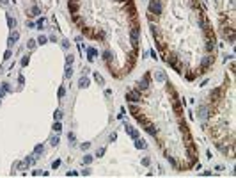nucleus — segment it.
Masks as SVG:
<instances>
[{"instance_id": "nucleus-1", "label": "nucleus", "mask_w": 236, "mask_h": 178, "mask_svg": "<svg viewBox=\"0 0 236 178\" xmlns=\"http://www.w3.org/2000/svg\"><path fill=\"white\" fill-rule=\"evenodd\" d=\"M160 14L162 13V2L160 0H151L149 2V14Z\"/></svg>"}, {"instance_id": "nucleus-2", "label": "nucleus", "mask_w": 236, "mask_h": 178, "mask_svg": "<svg viewBox=\"0 0 236 178\" xmlns=\"http://www.w3.org/2000/svg\"><path fill=\"white\" fill-rule=\"evenodd\" d=\"M126 100H130L131 103H139L142 98H140L139 91H128V93H126Z\"/></svg>"}, {"instance_id": "nucleus-3", "label": "nucleus", "mask_w": 236, "mask_h": 178, "mask_svg": "<svg viewBox=\"0 0 236 178\" xmlns=\"http://www.w3.org/2000/svg\"><path fill=\"white\" fill-rule=\"evenodd\" d=\"M69 11H71V14H77V11H78L77 0H69Z\"/></svg>"}, {"instance_id": "nucleus-4", "label": "nucleus", "mask_w": 236, "mask_h": 178, "mask_svg": "<svg viewBox=\"0 0 236 178\" xmlns=\"http://www.w3.org/2000/svg\"><path fill=\"white\" fill-rule=\"evenodd\" d=\"M146 132H147V134H151V135H155V137H156V128H155V125L147 123V125H146Z\"/></svg>"}, {"instance_id": "nucleus-5", "label": "nucleus", "mask_w": 236, "mask_h": 178, "mask_svg": "<svg viewBox=\"0 0 236 178\" xmlns=\"http://www.w3.org/2000/svg\"><path fill=\"white\" fill-rule=\"evenodd\" d=\"M147 84H149V77L146 75V77H144V78L140 80V82H139V89H146V87H147Z\"/></svg>"}, {"instance_id": "nucleus-6", "label": "nucleus", "mask_w": 236, "mask_h": 178, "mask_svg": "<svg viewBox=\"0 0 236 178\" xmlns=\"http://www.w3.org/2000/svg\"><path fill=\"white\" fill-rule=\"evenodd\" d=\"M126 132L130 134V135H131L133 139H137V137H139V132H137L135 128H131V127H126Z\"/></svg>"}, {"instance_id": "nucleus-7", "label": "nucleus", "mask_w": 236, "mask_h": 178, "mask_svg": "<svg viewBox=\"0 0 236 178\" xmlns=\"http://www.w3.org/2000/svg\"><path fill=\"white\" fill-rule=\"evenodd\" d=\"M135 146L139 148V150H144V148H146V143H144L142 139H139V137H137V139H135Z\"/></svg>"}, {"instance_id": "nucleus-8", "label": "nucleus", "mask_w": 236, "mask_h": 178, "mask_svg": "<svg viewBox=\"0 0 236 178\" xmlns=\"http://www.w3.org/2000/svg\"><path fill=\"white\" fill-rule=\"evenodd\" d=\"M155 78L158 80V82H165V80H167L165 73H162V71H160V73H156V75H155Z\"/></svg>"}, {"instance_id": "nucleus-9", "label": "nucleus", "mask_w": 236, "mask_h": 178, "mask_svg": "<svg viewBox=\"0 0 236 178\" xmlns=\"http://www.w3.org/2000/svg\"><path fill=\"white\" fill-rule=\"evenodd\" d=\"M87 55H89V59H91V61H92V59L98 55V52H96L94 48H87Z\"/></svg>"}, {"instance_id": "nucleus-10", "label": "nucleus", "mask_w": 236, "mask_h": 178, "mask_svg": "<svg viewBox=\"0 0 236 178\" xmlns=\"http://www.w3.org/2000/svg\"><path fill=\"white\" fill-rule=\"evenodd\" d=\"M78 86H80V87H87V86H89V78L82 77V78L78 80Z\"/></svg>"}, {"instance_id": "nucleus-11", "label": "nucleus", "mask_w": 236, "mask_h": 178, "mask_svg": "<svg viewBox=\"0 0 236 178\" xmlns=\"http://www.w3.org/2000/svg\"><path fill=\"white\" fill-rule=\"evenodd\" d=\"M18 38H20V34H18V32H13V34H11V38H9V44H13Z\"/></svg>"}, {"instance_id": "nucleus-12", "label": "nucleus", "mask_w": 236, "mask_h": 178, "mask_svg": "<svg viewBox=\"0 0 236 178\" xmlns=\"http://www.w3.org/2000/svg\"><path fill=\"white\" fill-rule=\"evenodd\" d=\"M213 62V57H208V59H204V62H202V68H208V66Z\"/></svg>"}, {"instance_id": "nucleus-13", "label": "nucleus", "mask_w": 236, "mask_h": 178, "mask_svg": "<svg viewBox=\"0 0 236 178\" xmlns=\"http://www.w3.org/2000/svg\"><path fill=\"white\" fill-rule=\"evenodd\" d=\"M7 25H9L11 29H14V25H16V21L13 20V16H7Z\"/></svg>"}, {"instance_id": "nucleus-14", "label": "nucleus", "mask_w": 236, "mask_h": 178, "mask_svg": "<svg viewBox=\"0 0 236 178\" xmlns=\"http://www.w3.org/2000/svg\"><path fill=\"white\" fill-rule=\"evenodd\" d=\"M43 150H44L43 144H37V146L34 148V153H36V155H39V153H43Z\"/></svg>"}, {"instance_id": "nucleus-15", "label": "nucleus", "mask_w": 236, "mask_h": 178, "mask_svg": "<svg viewBox=\"0 0 236 178\" xmlns=\"http://www.w3.org/2000/svg\"><path fill=\"white\" fill-rule=\"evenodd\" d=\"M30 11H32V16H39V14H41V11H39V7H32V9H30Z\"/></svg>"}, {"instance_id": "nucleus-16", "label": "nucleus", "mask_w": 236, "mask_h": 178, "mask_svg": "<svg viewBox=\"0 0 236 178\" xmlns=\"http://www.w3.org/2000/svg\"><path fill=\"white\" fill-rule=\"evenodd\" d=\"M53 130H55L57 134H59L60 130H62V127H60V123H59V121H55V125H53Z\"/></svg>"}, {"instance_id": "nucleus-17", "label": "nucleus", "mask_w": 236, "mask_h": 178, "mask_svg": "<svg viewBox=\"0 0 236 178\" xmlns=\"http://www.w3.org/2000/svg\"><path fill=\"white\" fill-rule=\"evenodd\" d=\"M94 78L98 80V82H100V84H105V80H103V77L100 75V73H96V75H94Z\"/></svg>"}, {"instance_id": "nucleus-18", "label": "nucleus", "mask_w": 236, "mask_h": 178, "mask_svg": "<svg viewBox=\"0 0 236 178\" xmlns=\"http://www.w3.org/2000/svg\"><path fill=\"white\" fill-rule=\"evenodd\" d=\"M36 43H37L36 39H28V43H27V46H28V48H34V46H36Z\"/></svg>"}, {"instance_id": "nucleus-19", "label": "nucleus", "mask_w": 236, "mask_h": 178, "mask_svg": "<svg viewBox=\"0 0 236 178\" xmlns=\"http://www.w3.org/2000/svg\"><path fill=\"white\" fill-rule=\"evenodd\" d=\"M50 143H52V146H57V144H59V135H57V137H52Z\"/></svg>"}, {"instance_id": "nucleus-20", "label": "nucleus", "mask_w": 236, "mask_h": 178, "mask_svg": "<svg viewBox=\"0 0 236 178\" xmlns=\"http://www.w3.org/2000/svg\"><path fill=\"white\" fill-rule=\"evenodd\" d=\"M53 118H55V121H60V118H62V112H60V110H57V112L53 114Z\"/></svg>"}, {"instance_id": "nucleus-21", "label": "nucleus", "mask_w": 236, "mask_h": 178, "mask_svg": "<svg viewBox=\"0 0 236 178\" xmlns=\"http://www.w3.org/2000/svg\"><path fill=\"white\" fill-rule=\"evenodd\" d=\"M34 160H36L34 157H27V159H25V164H27V166H30V164H34Z\"/></svg>"}, {"instance_id": "nucleus-22", "label": "nucleus", "mask_w": 236, "mask_h": 178, "mask_svg": "<svg viewBox=\"0 0 236 178\" xmlns=\"http://www.w3.org/2000/svg\"><path fill=\"white\" fill-rule=\"evenodd\" d=\"M91 160H92V157H91V155H85V157H83V164H91Z\"/></svg>"}, {"instance_id": "nucleus-23", "label": "nucleus", "mask_w": 236, "mask_h": 178, "mask_svg": "<svg viewBox=\"0 0 236 178\" xmlns=\"http://www.w3.org/2000/svg\"><path fill=\"white\" fill-rule=\"evenodd\" d=\"M71 75H73V70L69 68V66H67V68H66V77H67V78H69Z\"/></svg>"}, {"instance_id": "nucleus-24", "label": "nucleus", "mask_w": 236, "mask_h": 178, "mask_svg": "<svg viewBox=\"0 0 236 178\" xmlns=\"http://www.w3.org/2000/svg\"><path fill=\"white\" fill-rule=\"evenodd\" d=\"M37 43L44 44V43H46V36H39V39H37Z\"/></svg>"}, {"instance_id": "nucleus-25", "label": "nucleus", "mask_w": 236, "mask_h": 178, "mask_svg": "<svg viewBox=\"0 0 236 178\" xmlns=\"http://www.w3.org/2000/svg\"><path fill=\"white\" fill-rule=\"evenodd\" d=\"M59 166H60V160H55V162H53V164H52V167H53V169H57Z\"/></svg>"}, {"instance_id": "nucleus-26", "label": "nucleus", "mask_w": 236, "mask_h": 178, "mask_svg": "<svg viewBox=\"0 0 236 178\" xmlns=\"http://www.w3.org/2000/svg\"><path fill=\"white\" fill-rule=\"evenodd\" d=\"M64 93H66V89H64V87H60V89H59V96H60V98L64 96Z\"/></svg>"}, {"instance_id": "nucleus-27", "label": "nucleus", "mask_w": 236, "mask_h": 178, "mask_svg": "<svg viewBox=\"0 0 236 178\" xmlns=\"http://www.w3.org/2000/svg\"><path fill=\"white\" fill-rule=\"evenodd\" d=\"M103 153H105V148H101V150H98V157H101Z\"/></svg>"}, {"instance_id": "nucleus-28", "label": "nucleus", "mask_w": 236, "mask_h": 178, "mask_svg": "<svg viewBox=\"0 0 236 178\" xmlns=\"http://www.w3.org/2000/svg\"><path fill=\"white\" fill-rule=\"evenodd\" d=\"M89 146H91L89 143H83V144H82V150H87V148H89Z\"/></svg>"}, {"instance_id": "nucleus-29", "label": "nucleus", "mask_w": 236, "mask_h": 178, "mask_svg": "<svg viewBox=\"0 0 236 178\" xmlns=\"http://www.w3.org/2000/svg\"><path fill=\"white\" fill-rule=\"evenodd\" d=\"M27 64H28V59L25 57V59H23V61H21V66H27Z\"/></svg>"}, {"instance_id": "nucleus-30", "label": "nucleus", "mask_w": 236, "mask_h": 178, "mask_svg": "<svg viewBox=\"0 0 236 178\" xmlns=\"http://www.w3.org/2000/svg\"><path fill=\"white\" fill-rule=\"evenodd\" d=\"M77 175H78L77 171H69V173H67V176H77Z\"/></svg>"}, {"instance_id": "nucleus-31", "label": "nucleus", "mask_w": 236, "mask_h": 178, "mask_svg": "<svg viewBox=\"0 0 236 178\" xmlns=\"http://www.w3.org/2000/svg\"><path fill=\"white\" fill-rule=\"evenodd\" d=\"M119 2H124V4L128 2V4H131V0H119Z\"/></svg>"}, {"instance_id": "nucleus-32", "label": "nucleus", "mask_w": 236, "mask_h": 178, "mask_svg": "<svg viewBox=\"0 0 236 178\" xmlns=\"http://www.w3.org/2000/svg\"><path fill=\"white\" fill-rule=\"evenodd\" d=\"M0 2H2V4H7V0H0Z\"/></svg>"}, {"instance_id": "nucleus-33", "label": "nucleus", "mask_w": 236, "mask_h": 178, "mask_svg": "<svg viewBox=\"0 0 236 178\" xmlns=\"http://www.w3.org/2000/svg\"><path fill=\"white\" fill-rule=\"evenodd\" d=\"M2 96H4V91H0V98H2Z\"/></svg>"}]
</instances>
